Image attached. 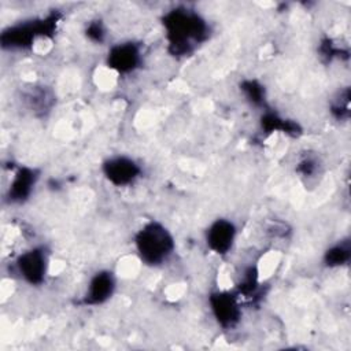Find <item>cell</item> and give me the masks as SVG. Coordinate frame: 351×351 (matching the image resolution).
Segmentation results:
<instances>
[{"label": "cell", "mask_w": 351, "mask_h": 351, "mask_svg": "<svg viewBox=\"0 0 351 351\" xmlns=\"http://www.w3.org/2000/svg\"><path fill=\"white\" fill-rule=\"evenodd\" d=\"M169 49L174 56H188L210 34L207 21L195 10L176 7L162 19Z\"/></svg>", "instance_id": "obj_1"}, {"label": "cell", "mask_w": 351, "mask_h": 351, "mask_svg": "<svg viewBox=\"0 0 351 351\" xmlns=\"http://www.w3.org/2000/svg\"><path fill=\"white\" fill-rule=\"evenodd\" d=\"M133 245L137 259L143 265L160 267L173 256L176 251V239L166 225L151 219L137 229Z\"/></svg>", "instance_id": "obj_2"}, {"label": "cell", "mask_w": 351, "mask_h": 351, "mask_svg": "<svg viewBox=\"0 0 351 351\" xmlns=\"http://www.w3.org/2000/svg\"><path fill=\"white\" fill-rule=\"evenodd\" d=\"M56 25L58 16L55 14L11 25L1 33V47L10 51L33 48L41 41L48 40Z\"/></svg>", "instance_id": "obj_3"}, {"label": "cell", "mask_w": 351, "mask_h": 351, "mask_svg": "<svg viewBox=\"0 0 351 351\" xmlns=\"http://www.w3.org/2000/svg\"><path fill=\"white\" fill-rule=\"evenodd\" d=\"M14 266L21 280L32 287H38L45 282L51 271L48 251L43 245L30 247L16 256Z\"/></svg>", "instance_id": "obj_4"}, {"label": "cell", "mask_w": 351, "mask_h": 351, "mask_svg": "<svg viewBox=\"0 0 351 351\" xmlns=\"http://www.w3.org/2000/svg\"><path fill=\"white\" fill-rule=\"evenodd\" d=\"M208 306L217 324L223 329L234 328L241 318V298L229 288L219 287L208 296Z\"/></svg>", "instance_id": "obj_5"}, {"label": "cell", "mask_w": 351, "mask_h": 351, "mask_svg": "<svg viewBox=\"0 0 351 351\" xmlns=\"http://www.w3.org/2000/svg\"><path fill=\"white\" fill-rule=\"evenodd\" d=\"M103 177L115 188L133 185L143 176L141 165L132 156L119 154L111 155L101 163Z\"/></svg>", "instance_id": "obj_6"}, {"label": "cell", "mask_w": 351, "mask_h": 351, "mask_svg": "<svg viewBox=\"0 0 351 351\" xmlns=\"http://www.w3.org/2000/svg\"><path fill=\"white\" fill-rule=\"evenodd\" d=\"M143 60L141 45L129 40L117 43L110 47L106 60V67L117 77L121 74L133 73L140 67Z\"/></svg>", "instance_id": "obj_7"}, {"label": "cell", "mask_w": 351, "mask_h": 351, "mask_svg": "<svg viewBox=\"0 0 351 351\" xmlns=\"http://www.w3.org/2000/svg\"><path fill=\"white\" fill-rule=\"evenodd\" d=\"M237 226L229 218H217L204 230V241L207 248L219 255L225 256L232 252L237 240Z\"/></svg>", "instance_id": "obj_8"}, {"label": "cell", "mask_w": 351, "mask_h": 351, "mask_svg": "<svg viewBox=\"0 0 351 351\" xmlns=\"http://www.w3.org/2000/svg\"><path fill=\"white\" fill-rule=\"evenodd\" d=\"M117 289V274L110 269L97 270L90 276L82 295V304L100 306L108 302Z\"/></svg>", "instance_id": "obj_9"}, {"label": "cell", "mask_w": 351, "mask_h": 351, "mask_svg": "<svg viewBox=\"0 0 351 351\" xmlns=\"http://www.w3.org/2000/svg\"><path fill=\"white\" fill-rule=\"evenodd\" d=\"M40 180V171L36 167L21 166L12 176L5 192V200L10 204H23L26 203Z\"/></svg>", "instance_id": "obj_10"}, {"label": "cell", "mask_w": 351, "mask_h": 351, "mask_svg": "<svg viewBox=\"0 0 351 351\" xmlns=\"http://www.w3.org/2000/svg\"><path fill=\"white\" fill-rule=\"evenodd\" d=\"M261 123H262V128H265L269 133L274 132V133H285L292 136H298L300 133L296 122L285 119L273 112H265L261 118Z\"/></svg>", "instance_id": "obj_11"}, {"label": "cell", "mask_w": 351, "mask_h": 351, "mask_svg": "<svg viewBox=\"0 0 351 351\" xmlns=\"http://www.w3.org/2000/svg\"><path fill=\"white\" fill-rule=\"evenodd\" d=\"M351 256V247L348 239L332 244L324 254V265L329 269L341 267L347 265Z\"/></svg>", "instance_id": "obj_12"}, {"label": "cell", "mask_w": 351, "mask_h": 351, "mask_svg": "<svg viewBox=\"0 0 351 351\" xmlns=\"http://www.w3.org/2000/svg\"><path fill=\"white\" fill-rule=\"evenodd\" d=\"M240 92L244 100L254 107H262L266 101V89L256 80H243L240 84Z\"/></svg>", "instance_id": "obj_13"}, {"label": "cell", "mask_w": 351, "mask_h": 351, "mask_svg": "<svg viewBox=\"0 0 351 351\" xmlns=\"http://www.w3.org/2000/svg\"><path fill=\"white\" fill-rule=\"evenodd\" d=\"M295 170L302 181L311 182L317 178L318 174H321V162L318 158L308 155L298 162Z\"/></svg>", "instance_id": "obj_14"}, {"label": "cell", "mask_w": 351, "mask_h": 351, "mask_svg": "<svg viewBox=\"0 0 351 351\" xmlns=\"http://www.w3.org/2000/svg\"><path fill=\"white\" fill-rule=\"evenodd\" d=\"M85 36L92 43L101 44L106 40V27H104L103 22L99 19L90 21L85 27Z\"/></svg>", "instance_id": "obj_15"}, {"label": "cell", "mask_w": 351, "mask_h": 351, "mask_svg": "<svg viewBox=\"0 0 351 351\" xmlns=\"http://www.w3.org/2000/svg\"><path fill=\"white\" fill-rule=\"evenodd\" d=\"M348 97H350V92H348V88H346L344 92H340L335 103L330 106V111L335 112V117L337 119L348 118Z\"/></svg>", "instance_id": "obj_16"}]
</instances>
